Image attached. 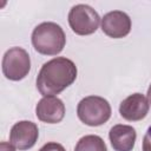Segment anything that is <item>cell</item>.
I'll list each match as a JSON object with an SVG mask.
<instances>
[{
    "instance_id": "cell-1",
    "label": "cell",
    "mask_w": 151,
    "mask_h": 151,
    "mask_svg": "<svg viewBox=\"0 0 151 151\" xmlns=\"http://www.w3.org/2000/svg\"><path fill=\"white\" fill-rule=\"evenodd\" d=\"M76 64L65 57H57L45 63L37 77V88L44 96H54L73 84L77 78Z\"/></svg>"
},
{
    "instance_id": "cell-2",
    "label": "cell",
    "mask_w": 151,
    "mask_h": 151,
    "mask_svg": "<svg viewBox=\"0 0 151 151\" xmlns=\"http://www.w3.org/2000/svg\"><path fill=\"white\" fill-rule=\"evenodd\" d=\"M66 44L64 29L55 22L39 24L32 32V45L37 52L45 55H57Z\"/></svg>"
},
{
    "instance_id": "cell-3",
    "label": "cell",
    "mask_w": 151,
    "mask_h": 151,
    "mask_svg": "<svg viewBox=\"0 0 151 151\" xmlns=\"http://www.w3.org/2000/svg\"><path fill=\"white\" fill-rule=\"evenodd\" d=\"M110 103L99 96H88L83 98L77 106L78 118L88 126H99L106 123L111 117Z\"/></svg>"
},
{
    "instance_id": "cell-4",
    "label": "cell",
    "mask_w": 151,
    "mask_h": 151,
    "mask_svg": "<svg viewBox=\"0 0 151 151\" xmlns=\"http://www.w3.org/2000/svg\"><path fill=\"white\" fill-rule=\"evenodd\" d=\"M31 70L29 54L22 47H12L6 51L2 58V73L13 81L24 79Z\"/></svg>"
},
{
    "instance_id": "cell-5",
    "label": "cell",
    "mask_w": 151,
    "mask_h": 151,
    "mask_svg": "<svg viewBox=\"0 0 151 151\" xmlns=\"http://www.w3.org/2000/svg\"><path fill=\"white\" fill-rule=\"evenodd\" d=\"M100 17L91 6L79 4L73 6L68 13V24L72 31L79 35H88L97 31Z\"/></svg>"
},
{
    "instance_id": "cell-6",
    "label": "cell",
    "mask_w": 151,
    "mask_h": 151,
    "mask_svg": "<svg viewBox=\"0 0 151 151\" xmlns=\"http://www.w3.org/2000/svg\"><path fill=\"white\" fill-rule=\"evenodd\" d=\"M39 137V130L35 123L20 120L15 123L9 132L11 144L19 150H27L34 146Z\"/></svg>"
},
{
    "instance_id": "cell-7",
    "label": "cell",
    "mask_w": 151,
    "mask_h": 151,
    "mask_svg": "<svg viewBox=\"0 0 151 151\" xmlns=\"http://www.w3.org/2000/svg\"><path fill=\"white\" fill-rule=\"evenodd\" d=\"M101 31L113 39L124 38L131 31V19L123 11L109 12L101 19Z\"/></svg>"
},
{
    "instance_id": "cell-8",
    "label": "cell",
    "mask_w": 151,
    "mask_h": 151,
    "mask_svg": "<svg viewBox=\"0 0 151 151\" xmlns=\"http://www.w3.org/2000/svg\"><path fill=\"white\" fill-rule=\"evenodd\" d=\"M35 114L39 120L47 124H57L64 119L65 105L61 99L54 96L44 97L35 106Z\"/></svg>"
},
{
    "instance_id": "cell-9",
    "label": "cell",
    "mask_w": 151,
    "mask_h": 151,
    "mask_svg": "<svg viewBox=\"0 0 151 151\" xmlns=\"http://www.w3.org/2000/svg\"><path fill=\"white\" fill-rule=\"evenodd\" d=\"M149 109L150 103L147 98L142 93H133L120 103L119 113L129 122H138L146 117Z\"/></svg>"
},
{
    "instance_id": "cell-10",
    "label": "cell",
    "mask_w": 151,
    "mask_h": 151,
    "mask_svg": "<svg viewBox=\"0 0 151 151\" xmlns=\"http://www.w3.org/2000/svg\"><path fill=\"white\" fill-rule=\"evenodd\" d=\"M109 138L113 150L116 151H132L137 133L136 130L130 125L117 124L111 127L109 132Z\"/></svg>"
},
{
    "instance_id": "cell-11",
    "label": "cell",
    "mask_w": 151,
    "mask_h": 151,
    "mask_svg": "<svg viewBox=\"0 0 151 151\" xmlns=\"http://www.w3.org/2000/svg\"><path fill=\"white\" fill-rule=\"evenodd\" d=\"M74 151H107V147L103 138L99 136L87 134L78 140Z\"/></svg>"
},
{
    "instance_id": "cell-12",
    "label": "cell",
    "mask_w": 151,
    "mask_h": 151,
    "mask_svg": "<svg viewBox=\"0 0 151 151\" xmlns=\"http://www.w3.org/2000/svg\"><path fill=\"white\" fill-rule=\"evenodd\" d=\"M39 151H66V150L61 144L55 142H50V143H46L44 146H41Z\"/></svg>"
},
{
    "instance_id": "cell-13",
    "label": "cell",
    "mask_w": 151,
    "mask_h": 151,
    "mask_svg": "<svg viewBox=\"0 0 151 151\" xmlns=\"http://www.w3.org/2000/svg\"><path fill=\"white\" fill-rule=\"evenodd\" d=\"M143 151H151V126L147 127L143 138Z\"/></svg>"
},
{
    "instance_id": "cell-14",
    "label": "cell",
    "mask_w": 151,
    "mask_h": 151,
    "mask_svg": "<svg viewBox=\"0 0 151 151\" xmlns=\"http://www.w3.org/2000/svg\"><path fill=\"white\" fill-rule=\"evenodd\" d=\"M0 151H15V149H14V146L11 143L1 142V144H0Z\"/></svg>"
},
{
    "instance_id": "cell-15",
    "label": "cell",
    "mask_w": 151,
    "mask_h": 151,
    "mask_svg": "<svg viewBox=\"0 0 151 151\" xmlns=\"http://www.w3.org/2000/svg\"><path fill=\"white\" fill-rule=\"evenodd\" d=\"M147 100H149V103L151 104V85H150L149 88H147Z\"/></svg>"
}]
</instances>
